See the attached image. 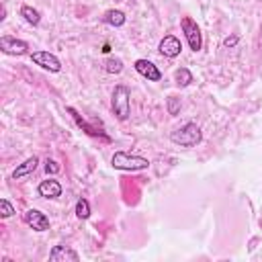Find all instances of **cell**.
<instances>
[{"instance_id":"22","label":"cell","mask_w":262,"mask_h":262,"mask_svg":"<svg viewBox=\"0 0 262 262\" xmlns=\"http://www.w3.org/2000/svg\"><path fill=\"white\" fill-rule=\"evenodd\" d=\"M223 43H225V47H233V45L237 43V37H235V35H233V37H227Z\"/></svg>"},{"instance_id":"12","label":"cell","mask_w":262,"mask_h":262,"mask_svg":"<svg viewBox=\"0 0 262 262\" xmlns=\"http://www.w3.org/2000/svg\"><path fill=\"white\" fill-rule=\"evenodd\" d=\"M68 113H70V115L74 117L76 125H78V127H80L82 131H86V133H88V135H92V137H102L104 141H111V139H108V135H104L102 131H96V127H92L90 123H86V121H84V119H82V117L78 115V111H76L74 106H68Z\"/></svg>"},{"instance_id":"6","label":"cell","mask_w":262,"mask_h":262,"mask_svg":"<svg viewBox=\"0 0 262 262\" xmlns=\"http://www.w3.org/2000/svg\"><path fill=\"white\" fill-rule=\"evenodd\" d=\"M31 61L35 66H41L43 70H49V72H59L61 70V61L49 51H33L31 53Z\"/></svg>"},{"instance_id":"14","label":"cell","mask_w":262,"mask_h":262,"mask_svg":"<svg viewBox=\"0 0 262 262\" xmlns=\"http://www.w3.org/2000/svg\"><path fill=\"white\" fill-rule=\"evenodd\" d=\"M20 16H23L29 25H33V27H37V25L41 23V14H39V10L33 8V6H29V4H23V6H20Z\"/></svg>"},{"instance_id":"5","label":"cell","mask_w":262,"mask_h":262,"mask_svg":"<svg viewBox=\"0 0 262 262\" xmlns=\"http://www.w3.org/2000/svg\"><path fill=\"white\" fill-rule=\"evenodd\" d=\"M0 49L6 55H25V53H29V43L23 39L4 35V37H0Z\"/></svg>"},{"instance_id":"10","label":"cell","mask_w":262,"mask_h":262,"mask_svg":"<svg viewBox=\"0 0 262 262\" xmlns=\"http://www.w3.org/2000/svg\"><path fill=\"white\" fill-rule=\"evenodd\" d=\"M49 260H51V262H66V260L78 262L80 256H78L76 250H72V248H68V246H55V248L49 252Z\"/></svg>"},{"instance_id":"8","label":"cell","mask_w":262,"mask_h":262,"mask_svg":"<svg viewBox=\"0 0 262 262\" xmlns=\"http://www.w3.org/2000/svg\"><path fill=\"white\" fill-rule=\"evenodd\" d=\"M158 51H160L164 57H176V55H180L182 45H180V41H178L174 35H166V37L160 41Z\"/></svg>"},{"instance_id":"11","label":"cell","mask_w":262,"mask_h":262,"mask_svg":"<svg viewBox=\"0 0 262 262\" xmlns=\"http://www.w3.org/2000/svg\"><path fill=\"white\" fill-rule=\"evenodd\" d=\"M135 70H137L143 78H147L149 82L162 80V72H160L151 61H147V59H137V61H135Z\"/></svg>"},{"instance_id":"2","label":"cell","mask_w":262,"mask_h":262,"mask_svg":"<svg viewBox=\"0 0 262 262\" xmlns=\"http://www.w3.org/2000/svg\"><path fill=\"white\" fill-rule=\"evenodd\" d=\"M113 168L117 170H127V172H135V170H147L149 168V160L135 156V154H127V151H115V156L111 158Z\"/></svg>"},{"instance_id":"17","label":"cell","mask_w":262,"mask_h":262,"mask_svg":"<svg viewBox=\"0 0 262 262\" xmlns=\"http://www.w3.org/2000/svg\"><path fill=\"white\" fill-rule=\"evenodd\" d=\"M76 215L80 219H88L90 217V205H88L86 199H78V203H76Z\"/></svg>"},{"instance_id":"20","label":"cell","mask_w":262,"mask_h":262,"mask_svg":"<svg viewBox=\"0 0 262 262\" xmlns=\"http://www.w3.org/2000/svg\"><path fill=\"white\" fill-rule=\"evenodd\" d=\"M12 213H14V207L8 203V199H2V201H0V217L6 219V217H10Z\"/></svg>"},{"instance_id":"19","label":"cell","mask_w":262,"mask_h":262,"mask_svg":"<svg viewBox=\"0 0 262 262\" xmlns=\"http://www.w3.org/2000/svg\"><path fill=\"white\" fill-rule=\"evenodd\" d=\"M166 108H168V115H178L180 113V98H176V96H170L168 100H166Z\"/></svg>"},{"instance_id":"3","label":"cell","mask_w":262,"mask_h":262,"mask_svg":"<svg viewBox=\"0 0 262 262\" xmlns=\"http://www.w3.org/2000/svg\"><path fill=\"white\" fill-rule=\"evenodd\" d=\"M111 108L115 113V117L119 121H125L129 117V111H131V92L125 84H119L115 86L113 90V98H111Z\"/></svg>"},{"instance_id":"9","label":"cell","mask_w":262,"mask_h":262,"mask_svg":"<svg viewBox=\"0 0 262 262\" xmlns=\"http://www.w3.org/2000/svg\"><path fill=\"white\" fill-rule=\"evenodd\" d=\"M37 192H39V196H43V199H57V196L61 194V184H59L55 178H47V180H41V182H39Z\"/></svg>"},{"instance_id":"1","label":"cell","mask_w":262,"mask_h":262,"mask_svg":"<svg viewBox=\"0 0 262 262\" xmlns=\"http://www.w3.org/2000/svg\"><path fill=\"white\" fill-rule=\"evenodd\" d=\"M170 139H172V143H176V145H180V147H194L196 143H201L203 133H201L199 125L186 123V125L178 127L176 131H172V133H170Z\"/></svg>"},{"instance_id":"16","label":"cell","mask_w":262,"mask_h":262,"mask_svg":"<svg viewBox=\"0 0 262 262\" xmlns=\"http://www.w3.org/2000/svg\"><path fill=\"white\" fill-rule=\"evenodd\" d=\"M174 80H176L180 86H188V84L192 82V74H190V70H186V68H178V70L174 72Z\"/></svg>"},{"instance_id":"18","label":"cell","mask_w":262,"mask_h":262,"mask_svg":"<svg viewBox=\"0 0 262 262\" xmlns=\"http://www.w3.org/2000/svg\"><path fill=\"white\" fill-rule=\"evenodd\" d=\"M104 70H106L108 74H119V72L123 70V61H121V59H106V61H104Z\"/></svg>"},{"instance_id":"7","label":"cell","mask_w":262,"mask_h":262,"mask_svg":"<svg viewBox=\"0 0 262 262\" xmlns=\"http://www.w3.org/2000/svg\"><path fill=\"white\" fill-rule=\"evenodd\" d=\"M25 223H27L29 227H33L35 231H45V229H49V219H47V215L41 213V211H37V209H29V211L25 213Z\"/></svg>"},{"instance_id":"15","label":"cell","mask_w":262,"mask_h":262,"mask_svg":"<svg viewBox=\"0 0 262 262\" xmlns=\"http://www.w3.org/2000/svg\"><path fill=\"white\" fill-rule=\"evenodd\" d=\"M125 12L123 10H106V14H104V23L106 25H111V27H121V25H125Z\"/></svg>"},{"instance_id":"21","label":"cell","mask_w":262,"mask_h":262,"mask_svg":"<svg viewBox=\"0 0 262 262\" xmlns=\"http://www.w3.org/2000/svg\"><path fill=\"white\" fill-rule=\"evenodd\" d=\"M59 170H61V166H59L55 160H49V158L45 160V172H47V174H57Z\"/></svg>"},{"instance_id":"4","label":"cell","mask_w":262,"mask_h":262,"mask_svg":"<svg viewBox=\"0 0 262 262\" xmlns=\"http://www.w3.org/2000/svg\"><path fill=\"white\" fill-rule=\"evenodd\" d=\"M180 29H182V33H184V37H186V41H188V47H190L192 51H199V49L203 47V35H201V29H199L196 20L190 18V16H182Z\"/></svg>"},{"instance_id":"13","label":"cell","mask_w":262,"mask_h":262,"mask_svg":"<svg viewBox=\"0 0 262 262\" xmlns=\"http://www.w3.org/2000/svg\"><path fill=\"white\" fill-rule=\"evenodd\" d=\"M37 164H39V158H37V156H31V158H27L23 164H18V166L14 168V172H12V178L16 180V178H23V176H27V174L35 172V170H37Z\"/></svg>"}]
</instances>
